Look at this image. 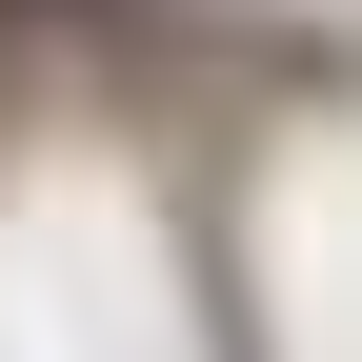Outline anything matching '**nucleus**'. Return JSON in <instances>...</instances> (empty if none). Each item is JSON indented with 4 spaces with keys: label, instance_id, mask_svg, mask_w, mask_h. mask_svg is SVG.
<instances>
[{
    "label": "nucleus",
    "instance_id": "nucleus-1",
    "mask_svg": "<svg viewBox=\"0 0 362 362\" xmlns=\"http://www.w3.org/2000/svg\"><path fill=\"white\" fill-rule=\"evenodd\" d=\"M0 21H21V0H0Z\"/></svg>",
    "mask_w": 362,
    "mask_h": 362
}]
</instances>
